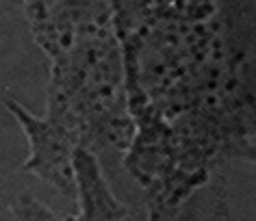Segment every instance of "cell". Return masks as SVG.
<instances>
[{
    "instance_id": "1",
    "label": "cell",
    "mask_w": 256,
    "mask_h": 221,
    "mask_svg": "<svg viewBox=\"0 0 256 221\" xmlns=\"http://www.w3.org/2000/svg\"><path fill=\"white\" fill-rule=\"evenodd\" d=\"M50 59L44 124L74 154L85 148L126 152L132 139L122 48L113 28L89 33Z\"/></svg>"
},
{
    "instance_id": "2",
    "label": "cell",
    "mask_w": 256,
    "mask_h": 221,
    "mask_svg": "<svg viewBox=\"0 0 256 221\" xmlns=\"http://www.w3.org/2000/svg\"><path fill=\"white\" fill-rule=\"evenodd\" d=\"M4 106L22 126L28 139V159L24 161V169L46 180L66 198H74V172H72V152L56 141V137L46 128L42 117L33 115L18 104L16 100L4 98Z\"/></svg>"
},
{
    "instance_id": "3",
    "label": "cell",
    "mask_w": 256,
    "mask_h": 221,
    "mask_svg": "<svg viewBox=\"0 0 256 221\" xmlns=\"http://www.w3.org/2000/svg\"><path fill=\"white\" fill-rule=\"evenodd\" d=\"M14 221H68L59 219L46 204L35 200V195L22 193L14 204Z\"/></svg>"
}]
</instances>
